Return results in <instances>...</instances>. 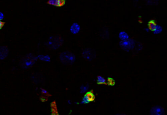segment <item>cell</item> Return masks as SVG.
Segmentation results:
<instances>
[{
	"mask_svg": "<svg viewBox=\"0 0 167 115\" xmlns=\"http://www.w3.org/2000/svg\"><path fill=\"white\" fill-rule=\"evenodd\" d=\"M64 42L63 39L60 35H56L51 36L46 43V46L50 50H56L62 46Z\"/></svg>",
	"mask_w": 167,
	"mask_h": 115,
	"instance_id": "cell-1",
	"label": "cell"
},
{
	"mask_svg": "<svg viewBox=\"0 0 167 115\" xmlns=\"http://www.w3.org/2000/svg\"><path fill=\"white\" fill-rule=\"evenodd\" d=\"M36 61V56L32 54H29L21 58L20 61V66L23 69H27L32 67Z\"/></svg>",
	"mask_w": 167,
	"mask_h": 115,
	"instance_id": "cell-2",
	"label": "cell"
},
{
	"mask_svg": "<svg viewBox=\"0 0 167 115\" xmlns=\"http://www.w3.org/2000/svg\"><path fill=\"white\" fill-rule=\"evenodd\" d=\"M60 59L62 64L65 65H71L73 64L76 61V56L74 53L65 51L60 54Z\"/></svg>",
	"mask_w": 167,
	"mask_h": 115,
	"instance_id": "cell-3",
	"label": "cell"
},
{
	"mask_svg": "<svg viewBox=\"0 0 167 115\" xmlns=\"http://www.w3.org/2000/svg\"><path fill=\"white\" fill-rule=\"evenodd\" d=\"M136 42L133 39L129 38L124 41H121L119 45L122 50L125 52H129L135 49Z\"/></svg>",
	"mask_w": 167,
	"mask_h": 115,
	"instance_id": "cell-4",
	"label": "cell"
},
{
	"mask_svg": "<svg viewBox=\"0 0 167 115\" xmlns=\"http://www.w3.org/2000/svg\"><path fill=\"white\" fill-rule=\"evenodd\" d=\"M82 56L85 59L88 61H92L96 57V52L92 49L87 48L84 49L82 53Z\"/></svg>",
	"mask_w": 167,
	"mask_h": 115,
	"instance_id": "cell-5",
	"label": "cell"
},
{
	"mask_svg": "<svg viewBox=\"0 0 167 115\" xmlns=\"http://www.w3.org/2000/svg\"><path fill=\"white\" fill-rule=\"evenodd\" d=\"M95 100V95H94L93 90L89 92H87L82 98L81 102L82 104H88L90 102H93Z\"/></svg>",
	"mask_w": 167,
	"mask_h": 115,
	"instance_id": "cell-6",
	"label": "cell"
},
{
	"mask_svg": "<svg viewBox=\"0 0 167 115\" xmlns=\"http://www.w3.org/2000/svg\"><path fill=\"white\" fill-rule=\"evenodd\" d=\"M150 115H165V110L163 108L159 105L152 107L150 112Z\"/></svg>",
	"mask_w": 167,
	"mask_h": 115,
	"instance_id": "cell-7",
	"label": "cell"
},
{
	"mask_svg": "<svg viewBox=\"0 0 167 115\" xmlns=\"http://www.w3.org/2000/svg\"><path fill=\"white\" fill-rule=\"evenodd\" d=\"M31 79L36 84L43 83L45 81L44 76L40 73H34L31 76Z\"/></svg>",
	"mask_w": 167,
	"mask_h": 115,
	"instance_id": "cell-8",
	"label": "cell"
},
{
	"mask_svg": "<svg viewBox=\"0 0 167 115\" xmlns=\"http://www.w3.org/2000/svg\"><path fill=\"white\" fill-rule=\"evenodd\" d=\"M81 30V26L78 23H74L71 26L70 28V32L73 34H78Z\"/></svg>",
	"mask_w": 167,
	"mask_h": 115,
	"instance_id": "cell-9",
	"label": "cell"
},
{
	"mask_svg": "<svg viewBox=\"0 0 167 115\" xmlns=\"http://www.w3.org/2000/svg\"><path fill=\"white\" fill-rule=\"evenodd\" d=\"M47 3L50 5L60 7L64 5L65 1V0H49Z\"/></svg>",
	"mask_w": 167,
	"mask_h": 115,
	"instance_id": "cell-10",
	"label": "cell"
},
{
	"mask_svg": "<svg viewBox=\"0 0 167 115\" xmlns=\"http://www.w3.org/2000/svg\"><path fill=\"white\" fill-rule=\"evenodd\" d=\"M9 49L5 46L0 47V59H4L9 55Z\"/></svg>",
	"mask_w": 167,
	"mask_h": 115,
	"instance_id": "cell-11",
	"label": "cell"
},
{
	"mask_svg": "<svg viewBox=\"0 0 167 115\" xmlns=\"http://www.w3.org/2000/svg\"><path fill=\"white\" fill-rule=\"evenodd\" d=\"M51 115H60L56 101H53L51 103Z\"/></svg>",
	"mask_w": 167,
	"mask_h": 115,
	"instance_id": "cell-12",
	"label": "cell"
},
{
	"mask_svg": "<svg viewBox=\"0 0 167 115\" xmlns=\"http://www.w3.org/2000/svg\"><path fill=\"white\" fill-rule=\"evenodd\" d=\"M100 36L103 39H107L109 38V31L107 27H103L101 30L100 32Z\"/></svg>",
	"mask_w": 167,
	"mask_h": 115,
	"instance_id": "cell-13",
	"label": "cell"
},
{
	"mask_svg": "<svg viewBox=\"0 0 167 115\" xmlns=\"http://www.w3.org/2000/svg\"><path fill=\"white\" fill-rule=\"evenodd\" d=\"M119 38L121 41H124L129 38V34L125 31H121L119 32Z\"/></svg>",
	"mask_w": 167,
	"mask_h": 115,
	"instance_id": "cell-14",
	"label": "cell"
},
{
	"mask_svg": "<svg viewBox=\"0 0 167 115\" xmlns=\"http://www.w3.org/2000/svg\"><path fill=\"white\" fill-rule=\"evenodd\" d=\"M97 83L98 85H107V81L105 78L100 76L97 77Z\"/></svg>",
	"mask_w": 167,
	"mask_h": 115,
	"instance_id": "cell-15",
	"label": "cell"
},
{
	"mask_svg": "<svg viewBox=\"0 0 167 115\" xmlns=\"http://www.w3.org/2000/svg\"><path fill=\"white\" fill-rule=\"evenodd\" d=\"M162 31H163V28L160 25H157L155 29L153 31V32L154 34H161Z\"/></svg>",
	"mask_w": 167,
	"mask_h": 115,
	"instance_id": "cell-16",
	"label": "cell"
},
{
	"mask_svg": "<svg viewBox=\"0 0 167 115\" xmlns=\"http://www.w3.org/2000/svg\"><path fill=\"white\" fill-rule=\"evenodd\" d=\"M156 25L157 24H156V23L155 22V21H150L149 23V28L150 29V31H154L156 27Z\"/></svg>",
	"mask_w": 167,
	"mask_h": 115,
	"instance_id": "cell-17",
	"label": "cell"
},
{
	"mask_svg": "<svg viewBox=\"0 0 167 115\" xmlns=\"http://www.w3.org/2000/svg\"><path fill=\"white\" fill-rule=\"evenodd\" d=\"M107 85L110 86H113L115 85V80L112 77H108L107 78Z\"/></svg>",
	"mask_w": 167,
	"mask_h": 115,
	"instance_id": "cell-18",
	"label": "cell"
},
{
	"mask_svg": "<svg viewBox=\"0 0 167 115\" xmlns=\"http://www.w3.org/2000/svg\"><path fill=\"white\" fill-rule=\"evenodd\" d=\"M146 1L149 5H156L158 4L159 0H146Z\"/></svg>",
	"mask_w": 167,
	"mask_h": 115,
	"instance_id": "cell-19",
	"label": "cell"
},
{
	"mask_svg": "<svg viewBox=\"0 0 167 115\" xmlns=\"http://www.w3.org/2000/svg\"><path fill=\"white\" fill-rule=\"evenodd\" d=\"M89 85L88 84H86V85H83L81 87V93H83L84 92H85L87 90H88V88H89Z\"/></svg>",
	"mask_w": 167,
	"mask_h": 115,
	"instance_id": "cell-20",
	"label": "cell"
},
{
	"mask_svg": "<svg viewBox=\"0 0 167 115\" xmlns=\"http://www.w3.org/2000/svg\"><path fill=\"white\" fill-rule=\"evenodd\" d=\"M4 18V14L1 12H0V21L3 20Z\"/></svg>",
	"mask_w": 167,
	"mask_h": 115,
	"instance_id": "cell-21",
	"label": "cell"
},
{
	"mask_svg": "<svg viewBox=\"0 0 167 115\" xmlns=\"http://www.w3.org/2000/svg\"><path fill=\"white\" fill-rule=\"evenodd\" d=\"M4 23L2 22V21H0V29H1L4 26Z\"/></svg>",
	"mask_w": 167,
	"mask_h": 115,
	"instance_id": "cell-22",
	"label": "cell"
},
{
	"mask_svg": "<svg viewBox=\"0 0 167 115\" xmlns=\"http://www.w3.org/2000/svg\"><path fill=\"white\" fill-rule=\"evenodd\" d=\"M145 31H146L147 32H149L150 31V29L149 27H146V29H145Z\"/></svg>",
	"mask_w": 167,
	"mask_h": 115,
	"instance_id": "cell-23",
	"label": "cell"
},
{
	"mask_svg": "<svg viewBox=\"0 0 167 115\" xmlns=\"http://www.w3.org/2000/svg\"><path fill=\"white\" fill-rule=\"evenodd\" d=\"M116 115H126V114H116Z\"/></svg>",
	"mask_w": 167,
	"mask_h": 115,
	"instance_id": "cell-24",
	"label": "cell"
}]
</instances>
